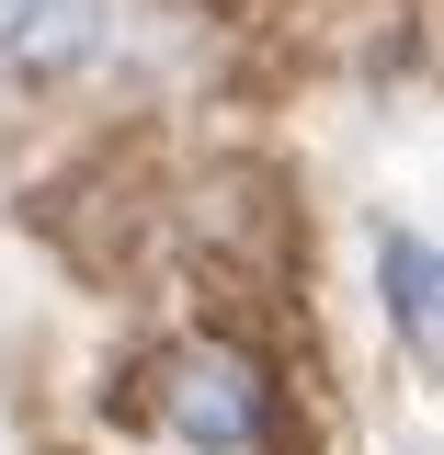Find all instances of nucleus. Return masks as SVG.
<instances>
[{
    "label": "nucleus",
    "mask_w": 444,
    "mask_h": 455,
    "mask_svg": "<svg viewBox=\"0 0 444 455\" xmlns=\"http://www.w3.org/2000/svg\"><path fill=\"white\" fill-rule=\"evenodd\" d=\"M149 421H160L182 455H262L274 444V376L251 341H171L149 364Z\"/></svg>",
    "instance_id": "obj_1"
},
{
    "label": "nucleus",
    "mask_w": 444,
    "mask_h": 455,
    "mask_svg": "<svg viewBox=\"0 0 444 455\" xmlns=\"http://www.w3.org/2000/svg\"><path fill=\"white\" fill-rule=\"evenodd\" d=\"M125 46V0H0V92H69Z\"/></svg>",
    "instance_id": "obj_2"
},
{
    "label": "nucleus",
    "mask_w": 444,
    "mask_h": 455,
    "mask_svg": "<svg viewBox=\"0 0 444 455\" xmlns=\"http://www.w3.org/2000/svg\"><path fill=\"white\" fill-rule=\"evenodd\" d=\"M376 296H388L399 353L444 387V251L422 239V228H376Z\"/></svg>",
    "instance_id": "obj_3"
}]
</instances>
